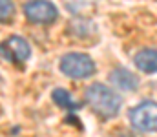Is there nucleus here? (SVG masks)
Listing matches in <instances>:
<instances>
[{
	"label": "nucleus",
	"instance_id": "7ed1b4c3",
	"mask_svg": "<svg viewBox=\"0 0 157 137\" xmlns=\"http://www.w3.org/2000/svg\"><path fill=\"white\" fill-rule=\"evenodd\" d=\"M130 124L139 132H155L157 130V102L143 101L128 113Z\"/></svg>",
	"mask_w": 157,
	"mask_h": 137
},
{
	"label": "nucleus",
	"instance_id": "f03ea898",
	"mask_svg": "<svg viewBox=\"0 0 157 137\" xmlns=\"http://www.w3.org/2000/svg\"><path fill=\"white\" fill-rule=\"evenodd\" d=\"M59 68L70 79H86L95 73V62L86 53H66L60 59Z\"/></svg>",
	"mask_w": 157,
	"mask_h": 137
},
{
	"label": "nucleus",
	"instance_id": "f257e3e1",
	"mask_svg": "<svg viewBox=\"0 0 157 137\" xmlns=\"http://www.w3.org/2000/svg\"><path fill=\"white\" fill-rule=\"evenodd\" d=\"M84 99L91 106V110L101 117H115L122 104V99L119 97V93L106 88L101 82L88 86L84 91Z\"/></svg>",
	"mask_w": 157,
	"mask_h": 137
},
{
	"label": "nucleus",
	"instance_id": "1a4fd4ad",
	"mask_svg": "<svg viewBox=\"0 0 157 137\" xmlns=\"http://www.w3.org/2000/svg\"><path fill=\"white\" fill-rule=\"evenodd\" d=\"M15 17L13 0H0V24H9Z\"/></svg>",
	"mask_w": 157,
	"mask_h": 137
},
{
	"label": "nucleus",
	"instance_id": "20e7f679",
	"mask_svg": "<svg viewBox=\"0 0 157 137\" xmlns=\"http://www.w3.org/2000/svg\"><path fill=\"white\" fill-rule=\"evenodd\" d=\"M24 13L29 22L35 24H51L57 20V7L49 0H28L24 4Z\"/></svg>",
	"mask_w": 157,
	"mask_h": 137
},
{
	"label": "nucleus",
	"instance_id": "0eeeda50",
	"mask_svg": "<svg viewBox=\"0 0 157 137\" xmlns=\"http://www.w3.org/2000/svg\"><path fill=\"white\" fill-rule=\"evenodd\" d=\"M110 81L117 86L119 90L122 91H133L137 86H139V81L133 73H130L128 70L124 68H119V70H113L112 75H110Z\"/></svg>",
	"mask_w": 157,
	"mask_h": 137
},
{
	"label": "nucleus",
	"instance_id": "423d86ee",
	"mask_svg": "<svg viewBox=\"0 0 157 137\" xmlns=\"http://www.w3.org/2000/svg\"><path fill=\"white\" fill-rule=\"evenodd\" d=\"M133 62L143 73H157V49H152V48L141 49L135 55Z\"/></svg>",
	"mask_w": 157,
	"mask_h": 137
},
{
	"label": "nucleus",
	"instance_id": "6e6552de",
	"mask_svg": "<svg viewBox=\"0 0 157 137\" xmlns=\"http://www.w3.org/2000/svg\"><path fill=\"white\" fill-rule=\"evenodd\" d=\"M51 97H53V101H55L59 106H62V108H66V110H75V108H78L77 102H73V101H71L70 93H68L66 90H62V88L53 90Z\"/></svg>",
	"mask_w": 157,
	"mask_h": 137
},
{
	"label": "nucleus",
	"instance_id": "39448f33",
	"mask_svg": "<svg viewBox=\"0 0 157 137\" xmlns=\"http://www.w3.org/2000/svg\"><path fill=\"white\" fill-rule=\"evenodd\" d=\"M29 55H31V48L22 37H9L0 44V57H4L7 62L22 64L29 59Z\"/></svg>",
	"mask_w": 157,
	"mask_h": 137
}]
</instances>
